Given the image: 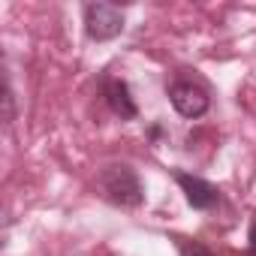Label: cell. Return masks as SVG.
<instances>
[{
  "instance_id": "obj_4",
  "label": "cell",
  "mask_w": 256,
  "mask_h": 256,
  "mask_svg": "<svg viewBox=\"0 0 256 256\" xmlns=\"http://www.w3.org/2000/svg\"><path fill=\"white\" fill-rule=\"evenodd\" d=\"M175 181L181 184V190H184L187 202H190L196 211H208V208H214V205L220 202V190H217L211 181L199 178V175H190V172H175Z\"/></svg>"
},
{
  "instance_id": "obj_8",
  "label": "cell",
  "mask_w": 256,
  "mask_h": 256,
  "mask_svg": "<svg viewBox=\"0 0 256 256\" xmlns=\"http://www.w3.org/2000/svg\"><path fill=\"white\" fill-rule=\"evenodd\" d=\"M4 102H6V124L16 118V108H12V88H10V82H6V94H4Z\"/></svg>"
},
{
  "instance_id": "obj_2",
  "label": "cell",
  "mask_w": 256,
  "mask_h": 256,
  "mask_svg": "<svg viewBox=\"0 0 256 256\" xmlns=\"http://www.w3.org/2000/svg\"><path fill=\"white\" fill-rule=\"evenodd\" d=\"M84 30L96 42L114 40L124 30V10L114 4H84Z\"/></svg>"
},
{
  "instance_id": "obj_5",
  "label": "cell",
  "mask_w": 256,
  "mask_h": 256,
  "mask_svg": "<svg viewBox=\"0 0 256 256\" xmlns=\"http://www.w3.org/2000/svg\"><path fill=\"white\" fill-rule=\"evenodd\" d=\"M102 96H106L108 108H112L120 120H133V118L139 114V108H136V102H133V96H130V88H126L124 78H106Z\"/></svg>"
},
{
  "instance_id": "obj_6",
  "label": "cell",
  "mask_w": 256,
  "mask_h": 256,
  "mask_svg": "<svg viewBox=\"0 0 256 256\" xmlns=\"http://www.w3.org/2000/svg\"><path fill=\"white\" fill-rule=\"evenodd\" d=\"M175 244H178V253L181 256H214L202 241H190V238H175Z\"/></svg>"
},
{
  "instance_id": "obj_7",
  "label": "cell",
  "mask_w": 256,
  "mask_h": 256,
  "mask_svg": "<svg viewBox=\"0 0 256 256\" xmlns=\"http://www.w3.org/2000/svg\"><path fill=\"white\" fill-rule=\"evenodd\" d=\"M244 256H256V217H253L250 232H247V253Z\"/></svg>"
},
{
  "instance_id": "obj_3",
  "label": "cell",
  "mask_w": 256,
  "mask_h": 256,
  "mask_svg": "<svg viewBox=\"0 0 256 256\" xmlns=\"http://www.w3.org/2000/svg\"><path fill=\"white\" fill-rule=\"evenodd\" d=\"M169 100L181 118H202L208 112V90L196 82H175L169 88Z\"/></svg>"
},
{
  "instance_id": "obj_1",
  "label": "cell",
  "mask_w": 256,
  "mask_h": 256,
  "mask_svg": "<svg viewBox=\"0 0 256 256\" xmlns=\"http://www.w3.org/2000/svg\"><path fill=\"white\" fill-rule=\"evenodd\" d=\"M100 190L108 202L120 205V208H139L145 202V187L136 175V169H130L126 163H112L100 172Z\"/></svg>"
}]
</instances>
